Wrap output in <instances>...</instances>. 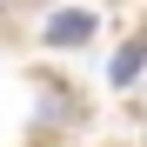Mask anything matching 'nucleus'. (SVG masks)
Masks as SVG:
<instances>
[{"label": "nucleus", "instance_id": "nucleus-5", "mask_svg": "<svg viewBox=\"0 0 147 147\" xmlns=\"http://www.w3.org/2000/svg\"><path fill=\"white\" fill-rule=\"evenodd\" d=\"M140 120H147V100H140Z\"/></svg>", "mask_w": 147, "mask_h": 147}, {"label": "nucleus", "instance_id": "nucleus-4", "mask_svg": "<svg viewBox=\"0 0 147 147\" xmlns=\"http://www.w3.org/2000/svg\"><path fill=\"white\" fill-rule=\"evenodd\" d=\"M7 7H13V0H0V13H7Z\"/></svg>", "mask_w": 147, "mask_h": 147}, {"label": "nucleus", "instance_id": "nucleus-2", "mask_svg": "<svg viewBox=\"0 0 147 147\" xmlns=\"http://www.w3.org/2000/svg\"><path fill=\"white\" fill-rule=\"evenodd\" d=\"M140 80H147V27H140L134 40H120V47H114V60H107V87L134 94Z\"/></svg>", "mask_w": 147, "mask_h": 147}, {"label": "nucleus", "instance_id": "nucleus-1", "mask_svg": "<svg viewBox=\"0 0 147 147\" xmlns=\"http://www.w3.org/2000/svg\"><path fill=\"white\" fill-rule=\"evenodd\" d=\"M94 34H100V13L87 7H60L54 20H40V47H87Z\"/></svg>", "mask_w": 147, "mask_h": 147}, {"label": "nucleus", "instance_id": "nucleus-3", "mask_svg": "<svg viewBox=\"0 0 147 147\" xmlns=\"http://www.w3.org/2000/svg\"><path fill=\"white\" fill-rule=\"evenodd\" d=\"M47 87H54V100H40V127H47V134H67V127H80V100H74L60 80H47Z\"/></svg>", "mask_w": 147, "mask_h": 147}]
</instances>
